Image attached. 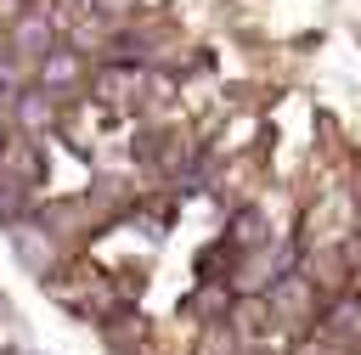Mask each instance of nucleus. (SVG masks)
Segmentation results:
<instances>
[{"instance_id":"obj_1","label":"nucleus","mask_w":361,"mask_h":355,"mask_svg":"<svg viewBox=\"0 0 361 355\" xmlns=\"http://www.w3.org/2000/svg\"><path fill=\"white\" fill-rule=\"evenodd\" d=\"M17 45H23L28 56H45V51H51V28H45V17H28V23H17Z\"/></svg>"},{"instance_id":"obj_2","label":"nucleus","mask_w":361,"mask_h":355,"mask_svg":"<svg viewBox=\"0 0 361 355\" xmlns=\"http://www.w3.org/2000/svg\"><path fill=\"white\" fill-rule=\"evenodd\" d=\"M73 79V56H51L45 62V85H68Z\"/></svg>"},{"instance_id":"obj_3","label":"nucleus","mask_w":361,"mask_h":355,"mask_svg":"<svg viewBox=\"0 0 361 355\" xmlns=\"http://www.w3.org/2000/svg\"><path fill=\"white\" fill-rule=\"evenodd\" d=\"M0 96H6V85H0Z\"/></svg>"}]
</instances>
